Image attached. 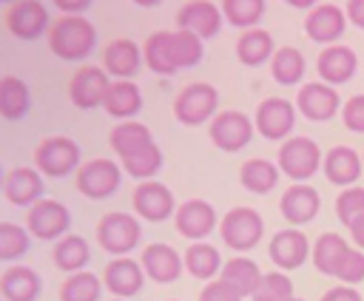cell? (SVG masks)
<instances>
[{
  "label": "cell",
  "mask_w": 364,
  "mask_h": 301,
  "mask_svg": "<svg viewBox=\"0 0 364 301\" xmlns=\"http://www.w3.org/2000/svg\"><path fill=\"white\" fill-rule=\"evenodd\" d=\"M28 247H31L28 227H20L14 221H3L0 224V261H14V258L26 256Z\"/></svg>",
  "instance_id": "60d3db41"
},
{
  "label": "cell",
  "mask_w": 364,
  "mask_h": 301,
  "mask_svg": "<svg viewBox=\"0 0 364 301\" xmlns=\"http://www.w3.org/2000/svg\"><path fill=\"white\" fill-rule=\"evenodd\" d=\"M142 57H145V65L154 74L173 77L176 74V65H173V57H171V31H154V34H148V40L142 45Z\"/></svg>",
  "instance_id": "8d00e7d4"
},
{
  "label": "cell",
  "mask_w": 364,
  "mask_h": 301,
  "mask_svg": "<svg viewBox=\"0 0 364 301\" xmlns=\"http://www.w3.org/2000/svg\"><path fill=\"white\" fill-rule=\"evenodd\" d=\"M102 278L94 275L91 270H80L65 275V281L60 284V301H100L102 295Z\"/></svg>",
  "instance_id": "74e56055"
},
{
  "label": "cell",
  "mask_w": 364,
  "mask_h": 301,
  "mask_svg": "<svg viewBox=\"0 0 364 301\" xmlns=\"http://www.w3.org/2000/svg\"><path fill=\"white\" fill-rule=\"evenodd\" d=\"M344 14H347V23H353L355 28H364V0H347Z\"/></svg>",
  "instance_id": "681fc988"
},
{
  "label": "cell",
  "mask_w": 364,
  "mask_h": 301,
  "mask_svg": "<svg viewBox=\"0 0 364 301\" xmlns=\"http://www.w3.org/2000/svg\"><path fill=\"white\" fill-rule=\"evenodd\" d=\"M219 9H222V17L230 26L247 31V28H256V23L262 20L267 3L264 0H222Z\"/></svg>",
  "instance_id": "ab89813d"
},
{
  "label": "cell",
  "mask_w": 364,
  "mask_h": 301,
  "mask_svg": "<svg viewBox=\"0 0 364 301\" xmlns=\"http://www.w3.org/2000/svg\"><path fill=\"white\" fill-rule=\"evenodd\" d=\"M131 204H134V213L145 221H165V219L176 216V199H173L171 187L156 179L139 182L131 193Z\"/></svg>",
  "instance_id": "5bb4252c"
},
{
  "label": "cell",
  "mask_w": 364,
  "mask_h": 301,
  "mask_svg": "<svg viewBox=\"0 0 364 301\" xmlns=\"http://www.w3.org/2000/svg\"><path fill=\"white\" fill-rule=\"evenodd\" d=\"M279 176H282L279 165H273V162H267V159H247V162H242V168H239V182H242V187H245L247 193H256V196L270 193V190L279 185Z\"/></svg>",
  "instance_id": "4dcf8cb0"
},
{
  "label": "cell",
  "mask_w": 364,
  "mask_h": 301,
  "mask_svg": "<svg viewBox=\"0 0 364 301\" xmlns=\"http://www.w3.org/2000/svg\"><path fill=\"white\" fill-rule=\"evenodd\" d=\"M88 258H91V247H88V241H85L82 236H77V233H68V236H63V239L54 244V264H57L60 270H65L68 275L85 270Z\"/></svg>",
  "instance_id": "d590c367"
},
{
  "label": "cell",
  "mask_w": 364,
  "mask_h": 301,
  "mask_svg": "<svg viewBox=\"0 0 364 301\" xmlns=\"http://www.w3.org/2000/svg\"><path fill=\"white\" fill-rule=\"evenodd\" d=\"M276 48H273V34L264 31V28H247L239 34L236 40V57L242 65L247 68H256V65H270Z\"/></svg>",
  "instance_id": "83f0119b"
},
{
  "label": "cell",
  "mask_w": 364,
  "mask_h": 301,
  "mask_svg": "<svg viewBox=\"0 0 364 301\" xmlns=\"http://www.w3.org/2000/svg\"><path fill=\"white\" fill-rule=\"evenodd\" d=\"M318 301H361V292H358L355 287L338 284V287H330Z\"/></svg>",
  "instance_id": "c3c4849f"
},
{
  "label": "cell",
  "mask_w": 364,
  "mask_h": 301,
  "mask_svg": "<svg viewBox=\"0 0 364 301\" xmlns=\"http://www.w3.org/2000/svg\"><path fill=\"white\" fill-rule=\"evenodd\" d=\"M68 224H71V210L57 199H40L26 213L28 233L43 241H60L63 236H68Z\"/></svg>",
  "instance_id": "4fadbf2b"
},
{
  "label": "cell",
  "mask_w": 364,
  "mask_h": 301,
  "mask_svg": "<svg viewBox=\"0 0 364 301\" xmlns=\"http://www.w3.org/2000/svg\"><path fill=\"white\" fill-rule=\"evenodd\" d=\"M51 6L63 17H85V11L91 9V0H54Z\"/></svg>",
  "instance_id": "7dc6e473"
},
{
  "label": "cell",
  "mask_w": 364,
  "mask_h": 301,
  "mask_svg": "<svg viewBox=\"0 0 364 301\" xmlns=\"http://www.w3.org/2000/svg\"><path fill=\"white\" fill-rule=\"evenodd\" d=\"M222 23H225L222 9H219V3H210V0H191V3H182L176 11V26L182 31L196 34L199 40L216 37Z\"/></svg>",
  "instance_id": "2e32d148"
},
{
  "label": "cell",
  "mask_w": 364,
  "mask_h": 301,
  "mask_svg": "<svg viewBox=\"0 0 364 301\" xmlns=\"http://www.w3.org/2000/svg\"><path fill=\"white\" fill-rule=\"evenodd\" d=\"M341 122L347 131L364 133V94H355L341 105Z\"/></svg>",
  "instance_id": "f6af8a7d"
},
{
  "label": "cell",
  "mask_w": 364,
  "mask_h": 301,
  "mask_svg": "<svg viewBox=\"0 0 364 301\" xmlns=\"http://www.w3.org/2000/svg\"><path fill=\"white\" fill-rule=\"evenodd\" d=\"M199 301H242V295L222 278H213L205 284V290L199 292Z\"/></svg>",
  "instance_id": "bcb514c9"
},
{
  "label": "cell",
  "mask_w": 364,
  "mask_h": 301,
  "mask_svg": "<svg viewBox=\"0 0 364 301\" xmlns=\"http://www.w3.org/2000/svg\"><path fill=\"white\" fill-rule=\"evenodd\" d=\"M304 71H307V62H304V54L296 45L276 48V54L270 60V77L279 85H296V82H301Z\"/></svg>",
  "instance_id": "836d02e7"
},
{
  "label": "cell",
  "mask_w": 364,
  "mask_h": 301,
  "mask_svg": "<svg viewBox=\"0 0 364 301\" xmlns=\"http://www.w3.org/2000/svg\"><path fill=\"white\" fill-rule=\"evenodd\" d=\"M145 281V270L139 261L122 256V258H111L102 270V284L108 292H114L117 298H131L142 290Z\"/></svg>",
  "instance_id": "484cf974"
},
{
  "label": "cell",
  "mask_w": 364,
  "mask_h": 301,
  "mask_svg": "<svg viewBox=\"0 0 364 301\" xmlns=\"http://www.w3.org/2000/svg\"><path fill=\"white\" fill-rule=\"evenodd\" d=\"M296 108H299V114H301L304 119H310V122H327V119H333V116L338 114L341 97H338V91H336L333 85L316 80V82H304V85L299 88V94H296Z\"/></svg>",
  "instance_id": "9a60e30c"
},
{
  "label": "cell",
  "mask_w": 364,
  "mask_h": 301,
  "mask_svg": "<svg viewBox=\"0 0 364 301\" xmlns=\"http://www.w3.org/2000/svg\"><path fill=\"white\" fill-rule=\"evenodd\" d=\"M262 270H259V264L253 261V258H245V256H236V258H230L225 267H222V281H228L242 298H253V292H256V287H259V281H262Z\"/></svg>",
  "instance_id": "1f68e13d"
},
{
  "label": "cell",
  "mask_w": 364,
  "mask_h": 301,
  "mask_svg": "<svg viewBox=\"0 0 364 301\" xmlns=\"http://www.w3.org/2000/svg\"><path fill=\"white\" fill-rule=\"evenodd\" d=\"M253 125H256V133H262L264 139L284 142L290 139L293 125H296V105L284 97H267L259 102L253 114Z\"/></svg>",
  "instance_id": "7c38bea8"
},
{
  "label": "cell",
  "mask_w": 364,
  "mask_h": 301,
  "mask_svg": "<svg viewBox=\"0 0 364 301\" xmlns=\"http://www.w3.org/2000/svg\"><path fill=\"white\" fill-rule=\"evenodd\" d=\"M142 239V224L136 216L122 213V210H111L97 221V241L105 253H111L114 258L128 256Z\"/></svg>",
  "instance_id": "3957f363"
},
{
  "label": "cell",
  "mask_w": 364,
  "mask_h": 301,
  "mask_svg": "<svg viewBox=\"0 0 364 301\" xmlns=\"http://www.w3.org/2000/svg\"><path fill=\"white\" fill-rule=\"evenodd\" d=\"M34 168L48 179H63L71 170H80V145L63 133L46 136L34 150Z\"/></svg>",
  "instance_id": "8992f818"
},
{
  "label": "cell",
  "mask_w": 364,
  "mask_h": 301,
  "mask_svg": "<svg viewBox=\"0 0 364 301\" xmlns=\"http://www.w3.org/2000/svg\"><path fill=\"white\" fill-rule=\"evenodd\" d=\"M3 196L17 207H31L43 199V173L37 168H11L3 176Z\"/></svg>",
  "instance_id": "d4e9b609"
},
{
  "label": "cell",
  "mask_w": 364,
  "mask_h": 301,
  "mask_svg": "<svg viewBox=\"0 0 364 301\" xmlns=\"http://www.w3.org/2000/svg\"><path fill=\"white\" fill-rule=\"evenodd\" d=\"M28 105H31V97H28V85L14 77V74H6L0 80V116L3 119H23L28 114Z\"/></svg>",
  "instance_id": "d6a6232c"
},
{
  "label": "cell",
  "mask_w": 364,
  "mask_h": 301,
  "mask_svg": "<svg viewBox=\"0 0 364 301\" xmlns=\"http://www.w3.org/2000/svg\"><path fill=\"white\" fill-rule=\"evenodd\" d=\"M171 57H173L176 71L193 68V65H199L202 57H205V40H199L196 34L182 31V28L171 31Z\"/></svg>",
  "instance_id": "f35d334b"
},
{
  "label": "cell",
  "mask_w": 364,
  "mask_h": 301,
  "mask_svg": "<svg viewBox=\"0 0 364 301\" xmlns=\"http://www.w3.org/2000/svg\"><path fill=\"white\" fill-rule=\"evenodd\" d=\"M344 28H347V14L336 3H316L304 14V34L313 43L336 45V40L344 34Z\"/></svg>",
  "instance_id": "d6986e66"
},
{
  "label": "cell",
  "mask_w": 364,
  "mask_h": 301,
  "mask_svg": "<svg viewBox=\"0 0 364 301\" xmlns=\"http://www.w3.org/2000/svg\"><path fill=\"white\" fill-rule=\"evenodd\" d=\"M321 170L327 176V182L338 185L341 190L344 187H353L358 179H361V170H364V162H361V153L350 145H336L324 153V162H321Z\"/></svg>",
  "instance_id": "cb8c5ba5"
},
{
  "label": "cell",
  "mask_w": 364,
  "mask_h": 301,
  "mask_svg": "<svg viewBox=\"0 0 364 301\" xmlns=\"http://www.w3.org/2000/svg\"><path fill=\"white\" fill-rule=\"evenodd\" d=\"M48 51L65 62L85 60L97 45V28L88 17H57L48 37Z\"/></svg>",
  "instance_id": "7a4b0ae2"
},
{
  "label": "cell",
  "mask_w": 364,
  "mask_h": 301,
  "mask_svg": "<svg viewBox=\"0 0 364 301\" xmlns=\"http://www.w3.org/2000/svg\"><path fill=\"white\" fill-rule=\"evenodd\" d=\"M139 264L145 270L148 278H154L156 284H173L179 275H182V267H185V258L171 247V244H162V241H154L148 247H142V256H139Z\"/></svg>",
  "instance_id": "7402d4cb"
},
{
  "label": "cell",
  "mask_w": 364,
  "mask_h": 301,
  "mask_svg": "<svg viewBox=\"0 0 364 301\" xmlns=\"http://www.w3.org/2000/svg\"><path fill=\"white\" fill-rule=\"evenodd\" d=\"M347 230H350V236H353L355 247H358V250H364V216H361V219H355Z\"/></svg>",
  "instance_id": "f907efd6"
},
{
  "label": "cell",
  "mask_w": 364,
  "mask_h": 301,
  "mask_svg": "<svg viewBox=\"0 0 364 301\" xmlns=\"http://www.w3.org/2000/svg\"><path fill=\"white\" fill-rule=\"evenodd\" d=\"M216 105H219V91L210 82H191L176 94L173 116H176V122L196 128L216 116Z\"/></svg>",
  "instance_id": "ba28073f"
},
{
  "label": "cell",
  "mask_w": 364,
  "mask_h": 301,
  "mask_svg": "<svg viewBox=\"0 0 364 301\" xmlns=\"http://www.w3.org/2000/svg\"><path fill=\"white\" fill-rule=\"evenodd\" d=\"M219 236L230 250L239 253L253 250L264 236V219L259 216L256 207H245V204L230 207L219 221Z\"/></svg>",
  "instance_id": "5b68a950"
},
{
  "label": "cell",
  "mask_w": 364,
  "mask_h": 301,
  "mask_svg": "<svg viewBox=\"0 0 364 301\" xmlns=\"http://www.w3.org/2000/svg\"><path fill=\"white\" fill-rule=\"evenodd\" d=\"M108 88H111V80H108L105 68H100V65H80L71 74V80H68V99L80 111H94V108L105 105Z\"/></svg>",
  "instance_id": "30bf717a"
},
{
  "label": "cell",
  "mask_w": 364,
  "mask_h": 301,
  "mask_svg": "<svg viewBox=\"0 0 364 301\" xmlns=\"http://www.w3.org/2000/svg\"><path fill=\"white\" fill-rule=\"evenodd\" d=\"M253 133H256V125L242 111H219L210 119V125H208L210 142L219 150H225V153H236V150L247 148L250 139H253Z\"/></svg>",
  "instance_id": "8fae6325"
},
{
  "label": "cell",
  "mask_w": 364,
  "mask_h": 301,
  "mask_svg": "<svg viewBox=\"0 0 364 301\" xmlns=\"http://www.w3.org/2000/svg\"><path fill=\"white\" fill-rule=\"evenodd\" d=\"M279 210L284 216L287 224H307L318 216L321 210V196L313 185L307 182H299V185H290L282 199H279Z\"/></svg>",
  "instance_id": "44dd1931"
},
{
  "label": "cell",
  "mask_w": 364,
  "mask_h": 301,
  "mask_svg": "<svg viewBox=\"0 0 364 301\" xmlns=\"http://www.w3.org/2000/svg\"><path fill=\"white\" fill-rule=\"evenodd\" d=\"M173 224H176V233L182 239H191V241H202L205 236H210L219 224L216 219V210L210 202L205 199H188L176 207V216H173Z\"/></svg>",
  "instance_id": "e0dca14e"
},
{
  "label": "cell",
  "mask_w": 364,
  "mask_h": 301,
  "mask_svg": "<svg viewBox=\"0 0 364 301\" xmlns=\"http://www.w3.org/2000/svg\"><path fill=\"white\" fill-rule=\"evenodd\" d=\"M105 114L114 116V119H122L128 122L131 116H136L142 111V94L136 88V82L131 80H114L111 88H108V97H105Z\"/></svg>",
  "instance_id": "f1b7e54d"
},
{
  "label": "cell",
  "mask_w": 364,
  "mask_h": 301,
  "mask_svg": "<svg viewBox=\"0 0 364 301\" xmlns=\"http://www.w3.org/2000/svg\"><path fill=\"white\" fill-rule=\"evenodd\" d=\"M287 298H293V281L284 270L264 273L253 292V301H287Z\"/></svg>",
  "instance_id": "b9f144b4"
},
{
  "label": "cell",
  "mask_w": 364,
  "mask_h": 301,
  "mask_svg": "<svg viewBox=\"0 0 364 301\" xmlns=\"http://www.w3.org/2000/svg\"><path fill=\"white\" fill-rule=\"evenodd\" d=\"M347 250H350V244H347L338 233L327 230V233H321V236L316 239L310 258H313V264H316V270H318V273H324V275H336L338 261L344 258V253H347Z\"/></svg>",
  "instance_id": "e575fe53"
},
{
  "label": "cell",
  "mask_w": 364,
  "mask_h": 301,
  "mask_svg": "<svg viewBox=\"0 0 364 301\" xmlns=\"http://www.w3.org/2000/svg\"><path fill=\"white\" fill-rule=\"evenodd\" d=\"M361 162H364V153H361Z\"/></svg>",
  "instance_id": "db71d44e"
},
{
  "label": "cell",
  "mask_w": 364,
  "mask_h": 301,
  "mask_svg": "<svg viewBox=\"0 0 364 301\" xmlns=\"http://www.w3.org/2000/svg\"><path fill=\"white\" fill-rule=\"evenodd\" d=\"M336 216L344 227H350L355 219L364 216V187L361 185H353V187H344L336 199Z\"/></svg>",
  "instance_id": "7bdbcfd3"
},
{
  "label": "cell",
  "mask_w": 364,
  "mask_h": 301,
  "mask_svg": "<svg viewBox=\"0 0 364 301\" xmlns=\"http://www.w3.org/2000/svg\"><path fill=\"white\" fill-rule=\"evenodd\" d=\"M3 301H37L43 292V278L31 267H9L0 275Z\"/></svg>",
  "instance_id": "4316f807"
},
{
  "label": "cell",
  "mask_w": 364,
  "mask_h": 301,
  "mask_svg": "<svg viewBox=\"0 0 364 301\" xmlns=\"http://www.w3.org/2000/svg\"><path fill=\"white\" fill-rule=\"evenodd\" d=\"M3 20H6V28L23 40V43H34L40 37H48L54 20L48 14V6L40 3V0H14L6 6L3 11Z\"/></svg>",
  "instance_id": "277c9868"
},
{
  "label": "cell",
  "mask_w": 364,
  "mask_h": 301,
  "mask_svg": "<svg viewBox=\"0 0 364 301\" xmlns=\"http://www.w3.org/2000/svg\"><path fill=\"white\" fill-rule=\"evenodd\" d=\"M310 253H313V247L299 227H284V230L273 233V239L267 244V256L279 270H299L310 258Z\"/></svg>",
  "instance_id": "ac0fdd59"
},
{
  "label": "cell",
  "mask_w": 364,
  "mask_h": 301,
  "mask_svg": "<svg viewBox=\"0 0 364 301\" xmlns=\"http://www.w3.org/2000/svg\"><path fill=\"white\" fill-rule=\"evenodd\" d=\"M287 301H307V298H299V295H293V298H287Z\"/></svg>",
  "instance_id": "816d5d0a"
},
{
  "label": "cell",
  "mask_w": 364,
  "mask_h": 301,
  "mask_svg": "<svg viewBox=\"0 0 364 301\" xmlns=\"http://www.w3.org/2000/svg\"><path fill=\"white\" fill-rule=\"evenodd\" d=\"M336 278L347 287H355L358 281H364V250H355L350 247L344 253V258L338 261V270H336Z\"/></svg>",
  "instance_id": "ee69618b"
},
{
  "label": "cell",
  "mask_w": 364,
  "mask_h": 301,
  "mask_svg": "<svg viewBox=\"0 0 364 301\" xmlns=\"http://www.w3.org/2000/svg\"><path fill=\"white\" fill-rule=\"evenodd\" d=\"M108 145L114 148V153L119 156V168L131 176V179H139V182H148L159 173L162 168V150L159 145L154 142V133L148 125L136 122V119H128V122H119L111 136H108Z\"/></svg>",
  "instance_id": "6da1fadb"
},
{
  "label": "cell",
  "mask_w": 364,
  "mask_h": 301,
  "mask_svg": "<svg viewBox=\"0 0 364 301\" xmlns=\"http://www.w3.org/2000/svg\"><path fill=\"white\" fill-rule=\"evenodd\" d=\"M182 258H185V270L199 281H213L216 275H222V267H225L219 250L208 241H193Z\"/></svg>",
  "instance_id": "f546056e"
},
{
  "label": "cell",
  "mask_w": 364,
  "mask_h": 301,
  "mask_svg": "<svg viewBox=\"0 0 364 301\" xmlns=\"http://www.w3.org/2000/svg\"><path fill=\"white\" fill-rule=\"evenodd\" d=\"M74 182H77V190L85 199L100 202V199H108V196H114L119 190V185H122V168L114 159L97 156V159L80 165Z\"/></svg>",
  "instance_id": "9c48e42d"
},
{
  "label": "cell",
  "mask_w": 364,
  "mask_h": 301,
  "mask_svg": "<svg viewBox=\"0 0 364 301\" xmlns=\"http://www.w3.org/2000/svg\"><path fill=\"white\" fill-rule=\"evenodd\" d=\"M145 65V57H142V48L128 40V37H119V40H111L102 51V68L108 71V77H117V80H134Z\"/></svg>",
  "instance_id": "603a6c76"
},
{
  "label": "cell",
  "mask_w": 364,
  "mask_h": 301,
  "mask_svg": "<svg viewBox=\"0 0 364 301\" xmlns=\"http://www.w3.org/2000/svg\"><path fill=\"white\" fill-rule=\"evenodd\" d=\"M321 162H324V153L310 136H290L279 148V170L287 179H293V185L313 179Z\"/></svg>",
  "instance_id": "52a82bcc"
},
{
  "label": "cell",
  "mask_w": 364,
  "mask_h": 301,
  "mask_svg": "<svg viewBox=\"0 0 364 301\" xmlns=\"http://www.w3.org/2000/svg\"><path fill=\"white\" fill-rule=\"evenodd\" d=\"M111 301H125V298H111Z\"/></svg>",
  "instance_id": "f5cc1de1"
},
{
  "label": "cell",
  "mask_w": 364,
  "mask_h": 301,
  "mask_svg": "<svg viewBox=\"0 0 364 301\" xmlns=\"http://www.w3.org/2000/svg\"><path fill=\"white\" fill-rule=\"evenodd\" d=\"M355 68H358V57L350 45H324L318 51V60H316V71H318V80L327 82V85H344L355 77Z\"/></svg>",
  "instance_id": "ffe728a7"
}]
</instances>
